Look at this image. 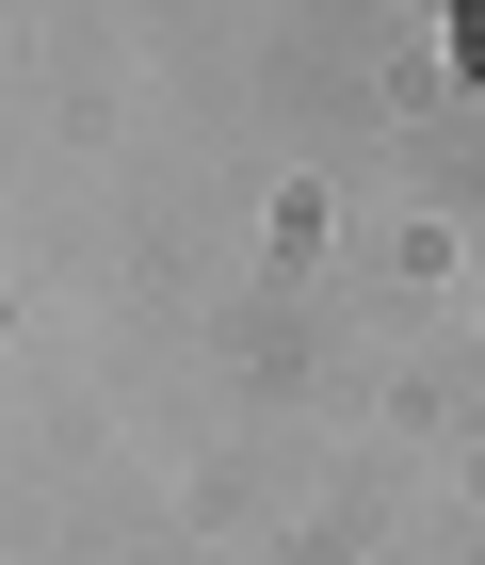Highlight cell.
<instances>
[{"instance_id": "6da1fadb", "label": "cell", "mask_w": 485, "mask_h": 565, "mask_svg": "<svg viewBox=\"0 0 485 565\" xmlns=\"http://www.w3.org/2000/svg\"><path fill=\"white\" fill-rule=\"evenodd\" d=\"M453 65H470V82H485V0H453Z\"/></svg>"}]
</instances>
